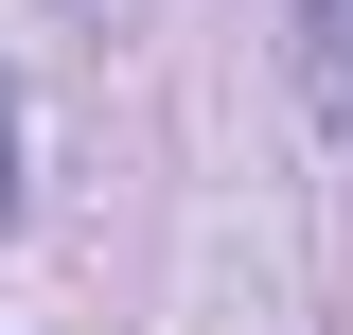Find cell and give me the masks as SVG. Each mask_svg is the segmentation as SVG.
<instances>
[{
    "label": "cell",
    "mask_w": 353,
    "mask_h": 335,
    "mask_svg": "<svg viewBox=\"0 0 353 335\" xmlns=\"http://www.w3.org/2000/svg\"><path fill=\"white\" fill-rule=\"evenodd\" d=\"M0 194H18V106H0Z\"/></svg>",
    "instance_id": "obj_2"
},
{
    "label": "cell",
    "mask_w": 353,
    "mask_h": 335,
    "mask_svg": "<svg viewBox=\"0 0 353 335\" xmlns=\"http://www.w3.org/2000/svg\"><path fill=\"white\" fill-rule=\"evenodd\" d=\"M301 88L353 124V0H301Z\"/></svg>",
    "instance_id": "obj_1"
}]
</instances>
